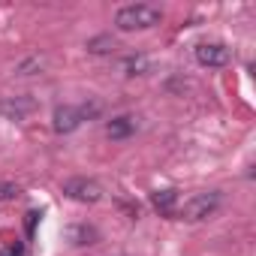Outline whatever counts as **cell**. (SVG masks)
Segmentation results:
<instances>
[{"label": "cell", "mask_w": 256, "mask_h": 256, "mask_svg": "<svg viewBox=\"0 0 256 256\" xmlns=\"http://www.w3.org/2000/svg\"><path fill=\"white\" fill-rule=\"evenodd\" d=\"M163 22V10L154 4H130V6H120L114 16V28L118 30H148L154 24Z\"/></svg>", "instance_id": "cell-1"}, {"label": "cell", "mask_w": 256, "mask_h": 256, "mask_svg": "<svg viewBox=\"0 0 256 256\" xmlns=\"http://www.w3.org/2000/svg\"><path fill=\"white\" fill-rule=\"evenodd\" d=\"M220 202H223V196H220L217 190L196 193V196H190L184 205H178L175 217H181V220H187V223H199V220H208V217H214V214L220 211Z\"/></svg>", "instance_id": "cell-2"}, {"label": "cell", "mask_w": 256, "mask_h": 256, "mask_svg": "<svg viewBox=\"0 0 256 256\" xmlns=\"http://www.w3.org/2000/svg\"><path fill=\"white\" fill-rule=\"evenodd\" d=\"M64 196H70L72 202H82V205H96L102 199V187L90 178H70V181H64Z\"/></svg>", "instance_id": "cell-3"}, {"label": "cell", "mask_w": 256, "mask_h": 256, "mask_svg": "<svg viewBox=\"0 0 256 256\" xmlns=\"http://www.w3.org/2000/svg\"><path fill=\"white\" fill-rule=\"evenodd\" d=\"M193 54H196V64L208 66V70H220V66H226L232 60V52L223 42H199L193 48Z\"/></svg>", "instance_id": "cell-4"}, {"label": "cell", "mask_w": 256, "mask_h": 256, "mask_svg": "<svg viewBox=\"0 0 256 256\" xmlns=\"http://www.w3.org/2000/svg\"><path fill=\"white\" fill-rule=\"evenodd\" d=\"M52 126H54V133L66 136L72 130H78L82 126V114H78V106H58L54 114H52Z\"/></svg>", "instance_id": "cell-5"}, {"label": "cell", "mask_w": 256, "mask_h": 256, "mask_svg": "<svg viewBox=\"0 0 256 256\" xmlns=\"http://www.w3.org/2000/svg\"><path fill=\"white\" fill-rule=\"evenodd\" d=\"M136 118L133 114H114L108 124H106V136L112 139V142H124V139H130L133 133H136Z\"/></svg>", "instance_id": "cell-6"}, {"label": "cell", "mask_w": 256, "mask_h": 256, "mask_svg": "<svg viewBox=\"0 0 256 256\" xmlns=\"http://www.w3.org/2000/svg\"><path fill=\"white\" fill-rule=\"evenodd\" d=\"M34 112V100L28 96H10V100H0V114L6 120H24Z\"/></svg>", "instance_id": "cell-7"}, {"label": "cell", "mask_w": 256, "mask_h": 256, "mask_svg": "<svg viewBox=\"0 0 256 256\" xmlns=\"http://www.w3.org/2000/svg\"><path fill=\"white\" fill-rule=\"evenodd\" d=\"M151 205L163 217H175V211H178V190H157L151 196Z\"/></svg>", "instance_id": "cell-8"}, {"label": "cell", "mask_w": 256, "mask_h": 256, "mask_svg": "<svg viewBox=\"0 0 256 256\" xmlns=\"http://www.w3.org/2000/svg\"><path fill=\"white\" fill-rule=\"evenodd\" d=\"M148 70H151V60H148L145 54H139V52L126 54V58L120 60V72H124V76H130V78H133V76H145Z\"/></svg>", "instance_id": "cell-9"}, {"label": "cell", "mask_w": 256, "mask_h": 256, "mask_svg": "<svg viewBox=\"0 0 256 256\" xmlns=\"http://www.w3.org/2000/svg\"><path fill=\"white\" fill-rule=\"evenodd\" d=\"M70 241L76 244V247H84V244H94L96 241V229L94 226H88V223H76V226H70Z\"/></svg>", "instance_id": "cell-10"}, {"label": "cell", "mask_w": 256, "mask_h": 256, "mask_svg": "<svg viewBox=\"0 0 256 256\" xmlns=\"http://www.w3.org/2000/svg\"><path fill=\"white\" fill-rule=\"evenodd\" d=\"M114 48H118V40L108 36V34L88 40V52H90V54H114Z\"/></svg>", "instance_id": "cell-11"}, {"label": "cell", "mask_w": 256, "mask_h": 256, "mask_svg": "<svg viewBox=\"0 0 256 256\" xmlns=\"http://www.w3.org/2000/svg\"><path fill=\"white\" fill-rule=\"evenodd\" d=\"M42 66H46V60H42L40 54H34V58H28V60H22L16 72H18V76H34V72H40Z\"/></svg>", "instance_id": "cell-12"}, {"label": "cell", "mask_w": 256, "mask_h": 256, "mask_svg": "<svg viewBox=\"0 0 256 256\" xmlns=\"http://www.w3.org/2000/svg\"><path fill=\"white\" fill-rule=\"evenodd\" d=\"M100 112H102V106H100L96 100H84V102L78 106V114H82V120H94V118H100Z\"/></svg>", "instance_id": "cell-13"}, {"label": "cell", "mask_w": 256, "mask_h": 256, "mask_svg": "<svg viewBox=\"0 0 256 256\" xmlns=\"http://www.w3.org/2000/svg\"><path fill=\"white\" fill-rule=\"evenodd\" d=\"M22 190L16 187V184H0V202H6V199H16Z\"/></svg>", "instance_id": "cell-14"}]
</instances>
